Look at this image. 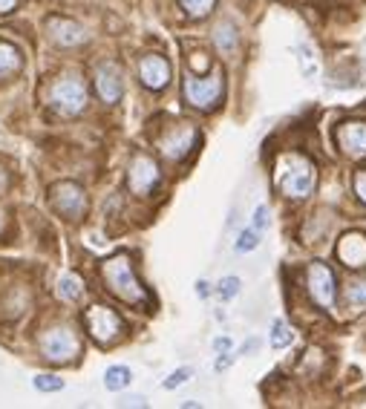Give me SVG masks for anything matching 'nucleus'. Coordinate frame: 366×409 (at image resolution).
<instances>
[{"label":"nucleus","mask_w":366,"mask_h":409,"mask_svg":"<svg viewBox=\"0 0 366 409\" xmlns=\"http://www.w3.org/2000/svg\"><path fill=\"white\" fill-rule=\"evenodd\" d=\"M251 225H254L257 231H265V228H268V208H265V204H257V211H254Z\"/></svg>","instance_id":"nucleus-28"},{"label":"nucleus","mask_w":366,"mask_h":409,"mask_svg":"<svg viewBox=\"0 0 366 409\" xmlns=\"http://www.w3.org/2000/svg\"><path fill=\"white\" fill-rule=\"evenodd\" d=\"M306 289H309L312 300H315L320 309H326V311L335 309L337 283H335V271H332L326 262H317V259L309 262V268H306Z\"/></svg>","instance_id":"nucleus-6"},{"label":"nucleus","mask_w":366,"mask_h":409,"mask_svg":"<svg viewBox=\"0 0 366 409\" xmlns=\"http://www.w3.org/2000/svg\"><path fill=\"white\" fill-rule=\"evenodd\" d=\"M21 66H24V52L15 43L0 41V81L21 73Z\"/></svg>","instance_id":"nucleus-16"},{"label":"nucleus","mask_w":366,"mask_h":409,"mask_svg":"<svg viewBox=\"0 0 366 409\" xmlns=\"http://www.w3.org/2000/svg\"><path fill=\"white\" fill-rule=\"evenodd\" d=\"M52 208L66 219H81L87 211V193L76 182H61L52 187Z\"/></svg>","instance_id":"nucleus-10"},{"label":"nucleus","mask_w":366,"mask_h":409,"mask_svg":"<svg viewBox=\"0 0 366 409\" xmlns=\"http://www.w3.org/2000/svg\"><path fill=\"white\" fill-rule=\"evenodd\" d=\"M101 277H104V286L124 303L130 306H144L151 297H148V289H144L136 277V271L130 265V257L127 254H116L110 259L101 262Z\"/></svg>","instance_id":"nucleus-1"},{"label":"nucleus","mask_w":366,"mask_h":409,"mask_svg":"<svg viewBox=\"0 0 366 409\" xmlns=\"http://www.w3.org/2000/svg\"><path fill=\"white\" fill-rule=\"evenodd\" d=\"M84 294V283H81V277L78 274H61V280H58V297L61 300H78Z\"/></svg>","instance_id":"nucleus-18"},{"label":"nucleus","mask_w":366,"mask_h":409,"mask_svg":"<svg viewBox=\"0 0 366 409\" xmlns=\"http://www.w3.org/2000/svg\"><path fill=\"white\" fill-rule=\"evenodd\" d=\"M346 300H349V306H360V309H366V283H352L349 289H346Z\"/></svg>","instance_id":"nucleus-27"},{"label":"nucleus","mask_w":366,"mask_h":409,"mask_svg":"<svg viewBox=\"0 0 366 409\" xmlns=\"http://www.w3.org/2000/svg\"><path fill=\"white\" fill-rule=\"evenodd\" d=\"M317 170L303 153H285L277 162V187L285 199H306L315 190Z\"/></svg>","instance_id":"nucleus-2"},{"label":"nucleus","mask_w":366,"mask_h":409,"mask_svg":"<svg viewBox=\"0 0 366 409\" xmlns=\"http://www.w3.org/2000/svg\"><path fill=\"white\" fill-rule=\"evenodd\" d=\"M15 6H18V0H0V15L15 12Z\"/></svg>","instance_id":"nucleus-34"},{"label":"nucleus","mask_w":366,"mask_h":409,"mask_svg":"<svg viewBox=\"0 0 366 409\" xmlns=\"http://www.w3.org/2000/svg\"><path fill=\"white\" fill-rule=\"evenodd\" d=\"M179 4L190 18H208L216 6V0H179Z\"/></svg>","instance_id":"nucleus-22"},{"label":"nucleus","mask_w":366,"mask_h":409,"mask_svg":"<svg viewBox=\"0 0 366 409\" xmlns=\"http://www.w3.org/2000/svg\"><path fill=\"white\" fill-rule=\"evenodd\" d=\"M41 355L52 363H69L72 358H76L81 352V340L76 334V328L69 326H52L41 334Z\"/></svg>","instance_id":"nucleus-3"},{"label":"nucleus","mask_w":366,"mask_h":409,"mask_svg":"<svg viewBox=\"0 0 366 409\" xmlns=\"http://www.w3.org/2000/svg\"><path fill=\"white\" fill-rule=\"evenodd\" d=\"M32 386H35L38 392H61V389H63V380L55 378V375H35V378H32Z\"/></svg>","instance_id":"nucleus-26"},{"label":"nucleus","mask_w":366,"mask_h":409,"mask_svg":"<svg viewBox=\"0 0 366 409\" xmlns=\"http://www.w3.org/2000/svg\"><path fill=\"white\" fill-rule=\"evenodd\" d=\"M196 142H199V130L193 124H176L159 139V150L168 162H182L196 147Z\"/></svg>","instance_id":"nucleus-9"},{"label":"nucleus","mask_w":366,"mask_h":409,"mask_svg":"<svg viewBox=\"0 0 366 409\" xmlns=\"http://www.w3.org/2000/svg\"><path fill=\"white\" fill-rule=\"evenodd\" d=\"M254 349H260V340H257V337H251V340H248V343H245V346H243L237 355H248V352H254Z\"/></svg>","instance_id":"nucleus-35"},{"label":"nucleus","mask_w":366,"mask_h":409,"mask_svg":"<svg viewBox=\"0 0 366 409\" xmlns=\"http://www.w3.org/2000/svg\"><path fill=\"white\" fill-rule=\"evenodd\" d=\"M240 291H243V280L240 277H223L216 283V294L223 300H234Z\"/></svg>","instance_id":"nucleus-24"},{"label":"nucleus","mask_w":366,"mask_h":409,"mask_svg":"<svg viewBox=\"0 0 366 409\" xmlns=\"http://www.w3.org/2000/svg\"><path fill=\"white\" fill-rule=\"evenodd\" d=\"M49 104L61 115H78L87 107V87L76 76H63L49 87Z\"/></svg>","instance_id":"nucleus-4"},{"label":"nucleus","mask_w":366,"mask_h":409,"mask_svg":"<svg viewBox=\"0 0 366 409\" xmlns=\"http://www.w3.org/2000/svg\"><path fill=\"white\" fill-rule=\"evenodd\" d=\"M96 90L101 95L104 104H116L124 93V81H121V70H118V63L113 61H101L96 66Z\"/></svg>","instance_id":"nucleus-11"},{"label":"nucleus","mask_w":366,"mask_h":409,"mask_svg":"<svg viewBox=\"0 0 366 409\" xmlns=\"http://www.w3.org/2000/svg\"><path fill=\"white\" fill-rule=\"evenodd\" d=\"M260 237H263V231H257L254 225L243 228V231H240V237H237V242H234L237 254H251V251L260 245Z\"/></svg>","instance_id":"nucleus-20"},{"label":"nucleus","mask_w":366,"mask_h":409,"mask_svg":"<svg viewBox=\"0 0 366 409\" xmlns=\"http://www.w3.org/2000/svg\"><path fill=\"white\" fill-rule=\"evenodd\" d=\"M46 35L58 43V46H78L87 41V32L81 24L69 21V18H49L46 21Z\"/></svg>","instance_id":"nucleus-15"},{"label":"nucleus","mask_w":366,"mask_h":409,"mask_svg":"<svg viewBox=\"0 0 366 409\" xmlns=\"http://www.w3.org/2000/svg\"><path fill=\"white\" fill-rule=\"evenodd\" d=\"M0 231H4V214H0Z\"/></svg>","instance_id":"nucleus-38"},{"label":"nucleus","mask_w":366,"mask_h":409,"mask_svg":"<svg viewBox=\"0 0 366 409\" xmlns=\"http://www.w3.org/2000/svg\"><path fill=\"white\" fill-rule=\"evenodd\" d=\"M337 259L346 268H363L366 265V234L360 231H346L337 239Z\"/></svg>","instance_id":"nucleus-14"},{"label":"nucleus","mask_w":366,"mask_h":409,"mask_svg":"<svg viewBox=\"0 0 366 409\" xmlns=\"http://www.w3.org/2000/svg\"><path fill=\"white\" fill-rule=\"evenodd\" d=\"M84 323H87L90 337L96 340L98 346L116 343V340L121 337V328H124L121 317L113 309H107V306H90L87 314H84Z\"/></svg>","instance_id":"nucleus-5"},{"label":"nucleus","mask_w":366,"mask_h":409,"mask_svg":"<svg viewBox=\"0 0 366 409\" xmlns=\"http://www.w3.org/2000/svg\"><path fill=\"white\" fill-rule=\"evenodd\" d=\"M9 187V176H6V170H0V193H4Z\"/></svg>","instance_id":"nucleus-37"},{"label":"nucleus","mask_w":366,"mask_h":409,"mask_svg":"<svg viewBox=\"0 0 366 409\" xmlns=\"http://www.w3.org/2000/svg\"><path fill=\"white\" fill-rule=\"evenodd\" d=\"M298 61H300V66H303V76H306V78H315V76H317V70H320L317 58L312 55V49H309L306 43L298 46Z\"/></svg>","instance_id":"nucleus-23"},{"label":"nucleus","mask_w":366,"mask_h":409,"mask_svg":"<svg viewBox=\"0 0 366 409\" xmlns=\"http://www.w3.org/2000/svg\"><path fill=\"white\" fill-rule=\"evenodd\" d=\"M138 78L148 90H165L171 81V63L162 55H144L138 61Z\"/></svg>","instance_id":"nucleus-12"},{"label":"nucleus","mask_w":366,"mask_h":409,"mask_svg":"<svg viewBox=\"0 0 366 409\" xmlns=\"http://www.w3.org/2000/svg\"><path fill=\"white\" fill-rule=\"evenodd\" d=\"M196 294H199V297H208V294H210V289H208V283H205V280H199V283H196Z\"/></svg>","instance_id":"nucleus-36"},{"label":"nucleus","mask_w":366,"mask_h":409,"mask_svg":"<svg viewBox=\"0 0 366 409\" xmlns=\"http://www.w3.org/2000/svg\"><path fill=\"white\" fill-rule=\"evenodd\" d=\"M237 358H240V355H231V352H219V358H216L213 369H216V372H223V369H228V366H231Z\"/></svg>","instance_id":"nucleus-30"},{"label":"nucleus","mask_w":366,"mask_h":409,"mask_svg":"<svg viewBox=\"0 0 366 409\" xmlns=\"http://www.w3.org/2000/svg\"><path fill=\"white\" fill-rule=\"evenodd\" d=\"M190 378H193V369H190V366H179L176 372H171V375L162 380V389L171 392V389H176V386H185Z\"/></svg>","instance_id":"nucleus-25"},{"label":"nucleus","mask_w":366,"mask_h":409,"mask_svg":"<svg viewBox=\"0 0 366 409\" xmlns=\"http://www.w3.org/2000/svg\"><path fill=\"white\" fill-rule=\"evenodd\" d=\"M130 380H133V372H130L127 366H110V369L104 372V386H107V392H121V389L130 386Z\"/></svg>","instance_id":"nucleus-19"},{"label":"nucleus","mask_w":366,"mask_h":409,"mask_svg":"<svg viewBox=\"0 0 366 409\" xmlns=\"http://www.w3.org/2000/svg\"><path fill=\"white\" fill-rule=\"evenodd\" d=\"M225 81L223 73H208L202 78H188L185 81V101L196 110H210L219 98H223Z\"/></svg>","instance_id":"nucleus-7"},{"label":"nucleus","mask_w":366,"mask_h":409,"mask_svg":"<svg viewBox=\"0 0 366 409\" xmlns=\"http://www.w3.org/2000/svg\"><path fill=\"white\" fill-rule=\"evenodd\" d=\"M121 406H148V400H144L141 395H130V398L121 400Z\"/></svg>","instance_id":"nucleus-33"},{"label":"nucleus","mask_w":366,"mask_h":409,"mask_svg":"<svg viewBox=\"0 0 366 409\" xmlns=\"http://www.w3.org/2000/svg\"><path fill=\"white\" fill-rule=\"evenodd\" d=\"M231 346H234L231 337H216V340H213V352H216V355H219V352H231Z\"/></svg>","instance_id":"nucleus-32"},{"label":"nucleus","mask_w":366,"mask_h":409,"mask_svg":"<svg viewBox=\"0 0 366 409\" xmlns=\"http://www.w3.org/2000/svg\"><path fill=\"white\" fill-rule=\"evenodd\" d=\"M159 182H162V170L151 156H144V153L133 156L127 167V185L136 196H151L159 187Z\"/></svg>","instance_id":"nucleus-8"},{"label":"nucleus","mask_w":366,"mask_h":409,"mask_svg":"<svg viewBox=\"0 0 366 409\" xmlns=\"http://www.w3.org/2000/svg\"><path fill=\"white\" fill-rule=\"evenodd\" d=\"M213 41H216V49H223L225 55H231L234 49H237V41H240V32H237V26L234 24H219L216 29H213Z\"/></svg>","instance_id":"nucleus-17"},{"label":"nucleus","mask_w":366,"mask_h":409,"mask_svg":"<svg viewBox=\"0 0 366 409\" xmlns=\"http://www.w3.org/2000/svg\"><path fill=\"white\" fill-rule=\"evenodd\" d=\"M291 340H295V331L288 328V323L285 320H274V326H271V346L274 349H285V346H291Z\"/></svg>","instance_id":"nucleus-21"},{"label":"nucleus","mask_w":366,"mask_h":409,"mask_svg":"<svg viewBox=\"0 0 366 409\" xmlns=\"http://www.w3.org/2000/svg\"><path fill=\"white\" fill-rule=\"evenodd\" d=\"M355 193L360 202H366V170H357L355 173Z\"/></svg>","instance_id":"nucleus-29"},{"label":"nucleus","mask_w":366,"mask_h":409,"mask_svg":"<svg viewBox=\"0 0 366 409\" xmlns=\"http://www.w3.org/2000/svg\"><path fill=\"white\" fill-rule=\"evenodd\" d=\"M190 66H193V70H199V73H205L208 70V66H210V61L202 55V52H196L193 58H190Z\"/></svg>","instance_id":"nucleus-31"},{"label":"nucleus","mask_w":366,"mask_h":409,"mask_svg":"<svg viewBox=\"0 0 366 409\" xmlns=\"http://www.w3.org/2000/svg\"><path fill=\"white\" fill-rule=\"evenodd\" d=\"M337 145L349 159H366V121H343L337 127Z\"/></svg>","instance_id":"nucleus-13"}]
</instances>
